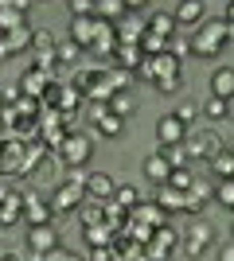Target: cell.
I'll list each match as a JSON object with an SVG mask.
<instances>
[{"label":"cell","instance_id":"8","mask_svg":"<svg viewBox=\"0 0 234 261\" xmlns=\"http://www.w3.org/2000/svg\"><path fill=\"white\" fill-rule=\"evenodd\" d=\"M172 16H176V28L179 32H195L203 20H207V0H179L176 8H172Z\"/></svg>","mask_w":234,"mask_h":261},{"label":"cell","instance_id":"22","mask_svg":"<svg viewBox=\"0 0 234 261\" xmlns=\"http://www.w3.org/2000/svg\"><path fill=\"white\" fill-rule=\"evenodd\" d=\"M82 55H86V51H82L74 39H59V43H55V59H59V66H74Z\"/></svg>","mask_w":234,"mask_h":261},{"label":"cell","instance_id":"36","mask_svg":"<svg viewBox=\"0 0 234 261\" xmlns=\"http://www.w3.org/2000/svg\"><path fill=\"white\" fill-rule=\"evenodd\" d=\"M43 261H86V257H82V253H74V250H63V246H59V250H51Z\"/></svg>","mask_w":234,"mask_h":261},{"label":"cell","instance_id":"5","mask_svg":"<svg viewBox=\"0 0 234 261\" xmlns=\"http://www.w3.org/2000/svg\"><path fill=\"white\" fill-rule=\"evenodd\" d=\"M145 253H148V261H172L179 253V230H172L168 222L156 226L152 238L145 242Z\"/></svg>","mask_w":234,"mask_h":261},{"label":"cell","instance_id":"10","mask_svg":"<svg viewBox=\"0 0 234 261\" xmlns=\"http://www.w3.org/2000/svg\"><path fill=\"white\" fill-rule=\"evenodd\" d=\"M188 125H179L172 113H164V117L156 121V148H172V144H184L188 141Z\"/></svg>","mask_w":234,"mask_h":261},{"label":"cell","instance_id":"47","mask_svg":"<svg viewBox=\"0 0 234 261\" xmlns=\"http://www.w3.org/2000/svg\"><path fill=\"white\" fill-rule=\"evenodd\" d=\"M0 109H4V101H0Z\"/></svg>","mask_w":234,"mask_h":261},{"label":"cell","instance_id":"27","mask_svg":"<svg viewBox=\"0 0 234 261\" xmlns=\"http://www.w3.org/2000/svg\"><path fill=\"white\" fill-rule=\"evenodd\" d=\"M207 168H211V175H215V179H230V175H234V156L223 148V152L215 156V160L207 164Z\"/></svg>","mask_w":234,"mask_h":261},{"label":"cell","instance_id":"13","mask_svg":"<svg viewBox=\"0 0 234 261\" xmlns=\"http://www.w3.org/2000/svg\"><path fill=\"white\" fill-rule=\"evenodd\" d=\"M179 28H176V16H172V12H148L145 16V35H152V39H172V35H176Z\"/></svg>","mask_w":234,"mask_h":261},{"label":"cell","instance_id":"26","mask_svg":"<svg viewBox=\"0 0 234 261\" xmlns=\"http://www.w3.org/2000/svg\"><path fill=\"white\" fill-rule=\"evenodd\" d=\"M199 109H203V117L211 121V125L226 121V101L223 98H211V94H207V101H199Z\"/></svg>","mask_w":234,"mask_h":261},{"label":"cell","instance_id":"16","mask_svg":"<svg viewBox=\"0 0 234 261\" xmlns=\"http://www.w3.org/2000/svg\"><path fill=\"white\" fill-rule=\"evenodd\" d=\"M113 63H117V70H129V74H137V66L145 63V51H141V43H117V51H113Z\"/></svg>","mask_w":234,"mask_h":261},{"label":"cell","instance_id":"41","mask_svg":"<svg viewBox=\"0 0 234 261\" xmlns=\"http://www.w3.org/2000/svg\"><path fill=\"white\" fill-rule=\"evenodd\" d=\"M215 257H219V261H234V238H230V242H223V246H219V253H215Z\"/></svg>","mask_w":234,"mask_h":261},{"label":"cell","instance_id":"19","mask_svg":"<svg viewBox=\"0 0 234 261\" xmlns=\"http://www.w3.org/2000/svg\"><path fill=\"white\" fill-rule=\"evenodd\" d=\"M94 137H106V141H117V137H125V117H117V113H101L98 121H94Z\"/></svg>","mask_w":234,"mask_h":261},{"label":"cell","instance_id":"33","mask_svg":"<svg viewBox=\"0 0 234 261\" xmlns=\"http://www.w3.org/2000/svg\"><path fill=\"white\" fill-rule=\"evenodd\" d=\"M191 184H195V168H176L168 179V187H176V191H191Z\"/></svg>","mask_w":234,"mask_h":261},{"label":"cell","instance_id":"1","mask_svg":"<svg viewBox=\"0 0 234 261\" xmlns=\"http://www.w3.org/2000/svg\"><path fill=\"white\" fill-rule=\"evenodd\" d=\"M223 51H226V20H223V16H219V20H203L199 28H195V35H191L188 55L215 63Z\"/></svg>","mask_w":234,"mask_h":261},{"label":"cell","instance_id":"44","mask_svg":"<svg viewBox=\"0 0 234 261\" xmlns=\"http://www.w3.org/2000/svg\"><path fill=\"white\" fill-rule=\"evenodd\" d=\"M223 20H234V0L226 4V12H223Z\"/></svg>","mask_w":234,"mask_h":261},{"label":"cell","instance_id":"29","mask_svg":"<svg viewBox=\"0 0 234 261\" xmlns=\"http://www.w3.org/2000/svg\"><path fill=\"white\" fill-rule=\"evenodd\" d=\"M55 43H59V39L47 32V28H35V32H32V47L39 55H51V51H55Z\"/></svg>","mask_w":234,"mask_h":261},{"label":"cell","instance_id":"37","mask_svg":"<svg viewBox=\"0 0 234 261\" xmlns=\"http://www.w3.org/2000/svg\"><path fill=\"white\" fill-rule=\"evenodd\" d=\"M207 211V199H199V195H191L188 191V203H184V215H203Z\"/></svg>","mask_w":234,"mask_h":261},{"label":"cell","instance_id":"21","mask_svg":"<svg viewBox=\"0 0 234 261\" xmlns=\"http://www.w3.org/2000/svg\"><path fill=\"white\" fill-rule=\"evenodd\" d=\"M110 203H117L121 211H129V215H133V207L141 203V187H133V184H117V191H113Z\"/></svg>","mask_w":234,"mask_h":261},{"label":"cell","instance_id":"2","mask_svg":"<svg viewBox=\"0 0 234 261\" xmlns=\"http://www.w3.org/2000/svg\"><path fill=\"white\" fill-rule=\"evenodd\" d=\"M211 246H215V226H211V222H203V218H195V222L179 234V253H184L188 261H199Z\"/></svg>","mask_w":234,"mask_h":261},{"label":"cell","instance_id":"7","mask_svg":"<svg viewBox=\"0 0 234 261\" xmlns=\"http://www.w3.org/2000/svg\"><path fill=\"white\" fill-rule=\"evenodd\" d=\"M172 172H176V168H172V160L164 156V148H152V152L141 160V175H145L148 184H156V187H164L168 179H172Z\"/></svg>","mask_w":234,"mask_h":261},{"label":"cell","instance_id":"23","mask_svg":"<svg viewBox=\"0 0 234 261\" xmlns=\"http://www.w3.org/2000/svg\"><path fill=\"white\" fill-rule=\"evenodd\" d=\"M94 16L106 20V23H113V20H121V16H125V4H121V0H94Z\"/></svg>","mask_w":234,"mask_h":261},{"label":"cell","instance_id":"25","mask_svg":"<svg viewBox=\"0 0 234 261\" xmlns=\"http://www.w3.org/2000/svg\"><path fill=\"white\" fill-rule=\"evenodd\" d=\"M82 238H86V246H110L113 242V226H82Z\"/></svg>","mask_w":234,"mask_h":261},{"label":"cell","instance_id":"3","mask_svg":"<svg viewBox=\"0 0 234 261\" xmlns=\"http://www.w3.org/2000/svg\"><path fill=\"white\" fill-rule=\"evenodd\" d=\"M59 160L67 164V168H86L94 160V137L86 133H67L63 144H59Z\"/></svg>","mask_w":234,"mask_h":261},{"label":"cell","instance_id":"39","mask_svg":"<svg viewBox=\"0 0 234 261\" xmlns=\"http://www.w3.org/2000/svg\"><path fill=\"white\" fill-rule=\"evenodd\" d=\"M74 16H94V0H70Z\"/></svg>","mask_w":234,"mask_h":261},{"label":"cell","instance_id":"43","mask_svg":"<svg viewBox=\"0 0 234 261\" xmlns=\"http://www.w3.org/2000/svg\"><path fill=\"white\" fill-rule=\"evenodd\" d=\"M226 121H234V98H226Z\"/></svg>","mask_w":234,"mask_h":261},{"label":"cell","instance_id":"48","mask_svg":"<svg viewBox=\"0 0 234 261\" xmlns=\"http://www.w3.org/2000/svg\"><path fill=\"white\" fill-rule=\"evenodd\" d=\"M0 257H4V253H0Z\"/></svg>","mask_w":234,"mask_h":261},{"label":"cell","instance_id":"4","mask_svg":"<svg viewBox=\"0 0 234 261\" xmlns=\"http://www.w3.org/2000/svg\"><path fill=\"white\" fill-rule=\"evenodd\" d=\"M188 156H191V164H211L215 156L226 148V141L219 137V133H211V129H203V133H188Z\"/></svg>","mask_w":234,"mask_h":261},{"label":"cell","instance_id":"12","mask_svg":"<svg viewBox=\"0 0 234 261\" xmlns=\"http://www.w3.org/2000/svg\"><path fill=\"white\" fill-rule=\"evenodd\" d=\"M51 218H55V211L43 195H23V226H47Z\"/></svg>","mask_w":234,"mask_h":261},{"label":"cell","instance_id":"20","mask_svg":"<svg viewBox=\"0 0 234 261\" xmlns=\"http://www.w3.org/2000/svg\"><path fill=\"white\" fill-rule=\"evenodd\" d=\"M184 203H188V191H176V187H156V207L164 211V215H176V211H184Z\"/></svg>","mask_w":234,"mask_h":261},{"label":"cell","instance_id":"45","mask_svg":"<svg viewBox=\"0 0 234 261\" xmlns=\"http://www.w3.org/2000/svg\"><path fill=\"white\" fill-rule=\"evenodd\" d=\"M226 152H230V156H234V141H226Z\"/></svg>","mask_w":234,"mask_h":261},{"label":"cell","instance_id":"28","mask_svg":"<svg viewBox=\"0 0 234 261\" xmlns=\"http://www.w3.org/2000/svg\"><path fill=\"white\" fill-rule=\"evenodd\" d=\"M137 109V98L125 90V94H110V113H117V117H129Z\"/></svg>","mask_w":234,"mask_h":261},{"label":"cell","instance_id":"32","mask_svg":"<svg viewBox=\"0 0 234 261\" xmlns=\"http://www.w3.org/2000/svg\"><path fill=\"white\" fill-rule=\"evenodd\" d=\"M156 94H164V98H172V94H179L184 90V74H172V78H156L152 82Z\"/></svg>","mask_w":234,"mask_h":261},{"label":"cell","instance_id":"9","mask_svg":"<svg viewBox=\"0 0 234 261\" xmlns=\"http://www.w3.org/2000/svg\"><path fill=\"white\" fill-rule=\"evenodd\" d=\"M82 191H86L90 203H110L113 191H117V184H113V175H106V172H86Z\"/></svg>","mask_w":234,"mask_h":261},{"label":"cell","instance_id":"31","mask_svg":"<svg viewBox=\"0 0 234 261\" xmlns=\"http://www.w3.org/2000/svg\"><path fill=\"white\" fill-rule=\"evenodd\" d=\"M20 90H23V94H39V90H43V70H39V66L23 70V78H20Z\"/></svg>","mask_w":234,"mask_h":261},{"label":"cell","instance_id":"17","mask_svg":"<svg viewBox=\"0 0 234 261\" xmlns=\"http://www.w3.org/2000/svg\"><path fill=\"white\" fill-rule=\"evenodd\" d=\"M117 43H121V39H117V28L106 23V20H98V32H94L90 51H94V55H113V51H117Z\"/></svg>","mask_w":234,"mask_h":261},{"label":"cell","instance_id":"24","mask_svg":"<svg viewBox=\"0 0 234 261\" xmlns=\"http://www.w3.org/2000/svg\"><path fill=\"white\" fill-rule=\"evenodd\" d=\"M172 117H176L179 125H188V129H191V125L203 117V109H199V101H191V98H188V101H179V106L172 109Z\"/></svg>","mask_w":234,"mask_h":261},{"label":"cell","instance_id":"38","mask_svg":"<svg viewBox=\"0 0 234 261\" xmlns=\"http://www.w3.org/2000/svg\"><path fill=\"white\" fill-rule=\"evenodd\" d=\"M86 261H113V253H110V246H90Z\"/></svg>","mask_w":234,"mask_h":261},{"label":"cell","instance_id":"15","mask_svg":"<svg viewBox=\"0 0 234 261\" xmlns=\"http://www.w3.org/2000/svg\"><path fill=\"white\" fill-rule=\"evenodd\" d=\"M94 32H98V16H74V20H70V35H67V39H74L82 51H90Z\"/></svg>","mask_w":234,"mask_h":261},{"label":"cell","instance_id":"34","mask_svg":"<svg viewBox=\"0 0 234 261\" xmlns=\"http://www.w3.org/2000/svg\"><path fill=\"white\" fill-rule=\"evenodd\" d=\"M20 23H23V12H16V8H0V35L16 32Z\"/></svg>","mask_w":234,"mask_h":261},{"label":"cell","instance_id":"30","mask_svg":"<svg viewBox=\"0 0 234 261\" xmlns=\"http://www.w3.org/2000/svg\"><path fill=\"white\" fill-rule=\"evenodd\" d=\"M215 203L226 211H234V175L230 179H219V187H215Z\"/></svg>","mask_w":234,"mask_h":261},{"label":"cell","instance_id":"35","mask_svg":"<svg viewBox=\"0 0 234 261\" xmlns=\"http://www.w3.org/2000/svg\"><path fill=\"white\" fill-rule=\"evenodd\" d=\"M164 156H168V160H172V168H191L188 144H172V148H164Z\"/></svg>","mask_w":234,"mask_h":261},{"label":"cell","instance_id":"42","mask_svg":"<svg viewBox=\"0 0 234 261\" xmlns=\"http://www.w3.org/2000/svg\"><path fill=\"white\" fill-rule=\"evenodd\" d=\"M226 47H234V20H226Z\"/></svg>","mask_w":234,"mask_h":261},{"label":"cell","instance_id":"6","mask_svg":"<svg viewBox=\"0 0 234 261\" xmlns=\"http://www.w3.org/2000/svg\"><path fill=\"white\" fill-rule=\"evenodd\" d=\"M23 242H28V253H39V257H47L51 250L63 246V238H59V230L51 222L47 226H23Z\"/></svg>","mask_w":234,"mask_h":261},{"label":"cell","instance_id":"18","mask_svg":"<svg viewBox=\"0 0 234 261\" xmlns=\"http://www.w3.org/2000/svg\"><path fill=\"white\" fill-rule=\"evenodd\" d=\"M0 226H23V195L20 191H12L4 203H0Z\"/></svg>","mask_w":234,"mask_h":261},{"label":"cell","instance_id":"46","mask_svg":"<svg viewBox=\"0 0 234 261\" xmlns=\"http://www.w3.org/2000/svg\"><path fill=\"white\" fill-rule=\"evenodd\" d=\"M230 238H234V218H230Z\"/></svg>","mask_w":234,"mask_h":261},{"label":"cell","instance_id":"40","mask_svg":"<svg viewBox=\"0 0 234 261\" xmlns=\"http://www.w3.org/2000/svg\"><path fill=\"white\" fill-rule=\"evenodd\" d=\"M121 4H125V12H137V16H145L152 0H121Z\"/></svg>","mask_w":234,"mask_h":261},{"label":"cell","instance_id":"14","mask_svg":"<svg viewBox=\"0 0 234 261\" xmlns=\"http://www.w3.org/2000/svg\"><path fill=\"white\" fill-rule=\"evenodd\" d=\"M23 172V144L4 141L0 144V175H20Z\"/></svg>","mask_w":234,"mask_h":261},{"label":"cell","instance_id":"11","mask_svg":"<svg viewBox=\"0 0 234 261\" xmlns=\"http://www.w3.org/2000/svg\"><path fill=\"white\" fill-rule=\"evenodd\" d=\"M207 94L211 98H234V66L230 63H219L211 70V78H207Z\"/></svg>","mask_w":234,"mask_h":261}]
</instances>
